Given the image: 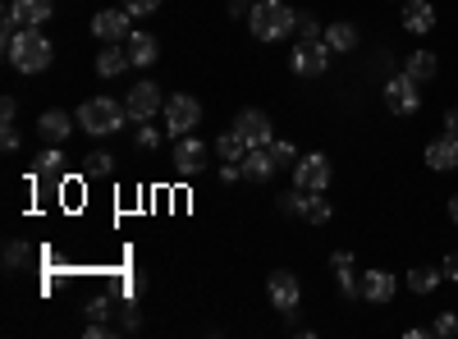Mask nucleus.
Instances as JSON below:
<instances>
[{
  "label": "nucleus",
  "mask_w": 458,
  "mask_h": 339,
  "mask_svg": "<svg viewBox=\"0 0 458 339\" xmlns=\"http://www.w3.org/2000/svg\"><path fill=\"white\" fill-rule=\"evenodd\" d=\"M64 170V157L55 152V147H51V152H42V157H37V174H42V179H55Z\"/></svg>",
  "instance_id": "obj_27"
},
{
  "label": "nucleus",
  "mask_w": 458,
  "mask_h": 339,
  "mask_svg": "<svg viewBox=\"0 0 458 339\" xmlns=\"http://www.w3.org/2000/svg\"><path fill=\"white\" fill-rule=\"evenodd\" d=\"M79 129H88L92 138H106V133H114L124 120H129V110L120 106V101H110V97H92V101H83L79 106Z\"/></svg>",
  "instance_id": "obj_3"
},
{
  "label": "nucleus",
  "mask_w": 458,
  "mask_h": 339,
  "mask_svg": "<svg viewBox=\"0 0 458 339\" xmlns=\"http://www.w3.org/2000/svg\"><path fill=\"white\" fill-rule=\"evenodd\" d=\"M10 10L19 14V23H23V28H42V23L51 19V0H14Z\"/></svg>",
  "instance_id": "obj_21"
},
{
  "label": "nucleus",
  "mask_w": 458,
  "mask_h": 339,
  "mask_svg": "<svg viewBox=\"0 0 458 339\" xmlns=\"http://www.w3.org/2000/svg\"><path fill=\"white\" fill-rule=\"evenodd\" d=\"M73 124H79V120H69V115H64V110H47V115H42V120H37V129H42V138H47L51 147H55V142H64Z\"/></svg>",
  "instance_id": "obj_20"
},
{
  "label": "nucleus",
  "mask_w": 458,
  "mask_h": 339,
  "mask_svg": "<svg viewBox=\"0 0 458 339\" xmlns=\"http://www.w3.org/2000/svg\"><path fill=\"white\" fill-rule=\"evenodd\" d=\"M386 106L394 110V115H417V110H422L417 79H408V73H394V79L386 83Z\"/></svg>",
  "instance_id": "obj_8"
},
{
  "label": "nucleus",
  "mask_w": 458,
  "mask_h": 339,
  "mask_svg": "<svg viewBox=\"0 0 458 339\" xmlns=\"http://www.w3.org/2000/svg\"><path fill=\"white\" fill-rule=\"evenodd\" d=\"M358 293L367 298V303H390L394 298V275L390 271H362V280H358Z\"/></svg>",
  "instance_id": "obj_13"
},
{
  "label": "nucleus",
  "mask_w": 458,
  "mask_h": 339,
  "mask_svg": "<svg viewBox=\"0 0 458 339\" xmlns=\"http://www.w3.org/2000/svg\"><path fill=\"white\" fill-rule=\"evenodd\" d=\"M427 165L431 170H458V138L454 133H440L427 142Z\"/></svg>",
  "instance_id": "obj_15"
},
{
  "label": "nucleus",
  "mask_w": 458,
  "mask_h": 339,
  "mask_svg": "<svg viewBox=\"0 0 458 339\" xmlns=\"http://www.w3.org/2000/svg\"><path fill=\"white\" fill-rule=\"evenodd\" d=\"M252 5H266V0H252Z\"/></svg>",
  "instance_id": "obj_45"
},
{
  "label": "nucleus",
  "mask_w": 458,
  "mask_h": 339,
  "mask_svg": "<svg viewBox=\"0 0 458 339\" xmlns=\"http://www.w3.org/2000/svg\"><path fill=\"white\" fill-rule=\"evenodd\" d=\"M14 115H19V106H14V97H5L0 101V124H14Z\"/></svg>",
  "instance_id": "obj_39"
},
{
  "label": "nucleus",
  "mask_w": 458,
  "mask_h": 339,
  "mask_svg": "<svg viewBox=\"0 0 458 339\" xmlns=\"http://www.w3.org/2000/svg\"><path fill=\"white\" fill-rule=\"evenodd\" d=\"M298 42H321V23H317V14H298Z\"/></svg>",
  "instance_id": "obj_28"
},
{
  "label": "nucleus",
  "mask_w": 458,
  "mask_h": 339,
  "mask_svg": "<svg viewBox=\"0 0 458 339\" xmlns=\"http://www.w3.org/2000/svg\"><path fill=\"white\" fill-rule=\"evenodd\" d=\"M129 64H133V55H129V47H120V42H106V51L97 55V73H101V79H120Z\"/></svg>",
  "instance_id": "obj_16"
},
{
  "label": "nucleus",
  "mask_w": 458,
  "mask_h": 339,
  "mask_svg": "<svg viewBox=\"0 0 458 339\" xmlns=\"http://www.w3.org/2000/svg\"><path fill=\"white\" fill-rule=\"evenodd\" d=\"M124 110H129V120H133V124H147L151 115H161V110H165V97H161L157 83H138V88L129 92Z\"/></svg>",
  "instance_id": "obj_9"
},
{
  "label": "nucleus",
  "mask_w": 458,
  "mask_h": 339,
  "mask_svg": "<svg viewBox=\"0 0 458 339\" xmlns=\"http://www.w3.org/2000/svg\"><path fill=\"white\" fill-rule=\"evenodd\" d=\"M220 179H225V183L243 179V161H225V165H220Z\"/></svg>",
  "instance_id": "obj_38"
},
{
  "label": "nucleus",
  "mask_w": 458,
  "mask_h": 339,
  "mask_svg": "<svg viewBox=\"0 0 458 339\" xmlns=\"http://www.w3.org/2000/svg\"><path fill=\"white\" fill-rule=\"evenodd\" d=\"M207 165V142L202 138H174V174H198Z\"/></svg>",
  "instance_id": "obj_11"
},
{
  "label": "nucleus",
  "mask_w": 458,
  "mask_h": 339,
  "mask_svg": "<svg viewBox=\"0 0 458 339\" xmlns=\"http://www.w3.org/2000/svg\"><path fill=\"white\" fill-rule=\"evenodd\" d=\"M110 170H114V157H106V152L88 157V174H110Z\"/></svg>",
  "instance_id": "obj_33"
},
{
  "label": "nucleus",
  "mask_w": 458,
  "mask_h": 339,
  "mask_svg": "<svg viewBox=\"0 0 458 339\" xmlns=\"http://www.w3.org/2000/svg\"><path fill=\"white\" fill-rule=\"evenodd\" d=\"M449 220H454V225H458V193H454V198H449Z\"/></svg>",
  "instance_id": "obj_44"
},
{
  "label": "nucleus",
  "mask_w": 458,
  "mask_h": 339,
  "mask_svg": "<svg viewBox=\"0 0 458 339\" xmlns=\"http://www.w3.org/2000/svg\"><path fill=\"white\" fill-rule=\"evenodd\" d=\"M133 142L142 147V152H157V147H161V133L151 129V124H138V138H133Z\"/></svg>",
  "instance_id": "obj_31"
},
{
  "label": "nucleus",
  "mask_w": 458,
  "mask_h": 339,
  "mask_svg": "<svg viewBox=\"0 0 458 339\" xmlns=\"http://www.w3.org/2000/svg\"><path fill=\"white\" fill-rule=\"evenodd\" d=\"M129 10H101L92 14V32H97V42H129Z\"/></svg>",
  "instance_id": "obj_12"
},
{
  "label": "nucleus",
  "mask_w": 458,
  "mask_h": 339,
  "mask_svg": "<svg viewBox=\"0 0 458 339\" xmlns=\"http://www.w3.org/2000/svg\"><path fill=\"white\" fill-rule=\"evenodd\" d=\"M5 51H10V64L19 73H42L55 60V47H51V37L42 28H19V37H14Z\"/></svg>",
  "instance_id": "obj_1"
},
{
  "label": "nucleus",
  "mask_w": 458,
  "mask_h": 339,
  "mask_svg": "<svg viewBox=\"0 0 458 339\" xmlns=\"http://www.w3.org/2000/svg\"><path fill=\"white\" fill-rule=\"evenodd\" d=\"M129 55H133V64H157V55H161V47H157V37L151 32H129Z\"/></svg>",
  "instance_id": "obj_22"
},
{
  "label": "nucleus",
  "mask_w": 458,
  "mask_h": 339,
  "mask_svg": "<svg viewBox=\"0 0 458 339\" xmlns=\"http://www.w3.org/2000/svg\"><path fill=\"white\" fill-rule=\"evenodd\" d=\"M445 280V271H431V267H417V271H408V289L412 293H436V284Z\"/></svg>",
  "instance_id": "obj_25"
},
{
  "label": "nucleus",
  "mask_w": 458,
  "mask_h": 339,
  "mask_svg": "<svg viewBox=\"0 0 458 339\" xmlns=\"http://www.w3.org/2000/svg\"><path fill=\"white\" fill-rule=\"evenodd\" d=\"M326 47L330 51H358V28L353 23H330L326 28Z\"/></svg>",
  "instance_id": "obj_23"
},
{
  "label": "nucleus",
  "mask_w": 458,
  "mask_h": 339,
  "mask_svg": "<svg viewBox=\"0 0 458 339\" xmlns=\"http://www.w3.org/2000/svg\"><path fill=\"white\" fill-rule=\"evenodd\" d=\"M440 271H445V280H454V284H458V252H449V257H445V267H440Z\"/></svg>",
  "instance_id": "obj_40"
},
{
  "label": "nucleus",
  "mask_w": 458,
  "mask_h": 339,
  "mask_svg": "<svg viewBox=\"0 0 458 339\" xmlns=\"http://www.w3.org/2000/svg\"><path fill=\"white\" fill-rule=\"evenodd\" d=\"M234 129L248 147H271L276 142V129H271V115H266V110H239Z\"/></svg>",
  "instance_id": "obj_10"
},
{
  "label": "nucleus",
  "mask_w": 458,
  "mask_h": 339,
  "mask_svg": "<svg viewBox=\"0 0 458 339\" xmlns=\"http://www.w3.org/2000/svg\"><path fill=\"white\" fill-rule=\"evenodd\" d=\"M330 271H335L344 298H362V293H358V275H353V252H344V248H339V252L330 257Z\"/></svg>",
  "instance_id": "obj_17"
},
{
  "label": "nucleus",
  "mask_w": 458,
  "mask_h": 339,
  "mask_svg": "<svg viewBox=\"0 0 458 339\" xmlns=\"http://www.w3.org/2000/svg\"><path fill=\"white\" fill-rule=\"evenodd\" d=\"M216 152H220V161H243L248 157V142L239 138V129H229V133L216 138Z\"/></svg>",
  "instance_id": "obj_24"
},
{
  "label": "nucleus",
  "mask_w": 458,
  "mask_h": 339,
  "mask_svg": "<svg viewBox=\"0 0 458 339\" xmlns=\"http://www.w3.org/2000/svg\"><path fill=\"white\" fill-rule=\"evenodd\" d=\"M124 10H129V14H157L161 0H124Z\"/></svg>",
  "instance_id": "obj_36"
},
{
  "label": "nucleus",
  "mask_w": 458,
  "mask_h": 339,
  "mask_svg": "<svg viewBox=\"0 0 458 339\" xmlns=\"http://www.w3.org/2000/svg\"><path fill=\"white\" fill-rule=\"evenodd\" d=\"M330 179H335V170H330V161H326L321 152H317V157H298V165H293V188H308V193H326Z\"/></svg>",
  "instance_id": "obj_7"
},
{
  "label": "nucleus",
  "mask_w": 458,
  "mask_h": 339,
  "mask_svg": "<svg viewBox=\"0 0 458 339\" xmlns=\"http://www.w3.org/2000/svg\"><path fill=\"white\" fill-rule=\"evenodd\" d=\"M445 133H454V138H458V110H449V115H445Z\"/></svg>",
  "instance_id": "obj_43"
},
{
  "label": "nucleus",
  "mask_w": 458,
  "mask_h": 339,
  "mask_svg": "<svg viewBox=\"0 0 458 339\" xmlns=\"http://www.w3.org/2000/svg\"><path fill=\"white\" fill-rule=\"evenodd\" d=\"M23 261H28V248H23V243H10V248H5V267H10V271H19Z\"/></svg>",
  "instance_id": "obj_34"
},
{
  "label": "nucleus",
  "mask_w": 458,
  "mask_h": 339,
  "mask_svg": "<svg viewBox=\"0 0 458 339\" xmlns=\"http://www.w3.org/2000/svg\"><path fill=\"white\" fill-rule=\"evenodd\" d=\"M403 28H408V32H417V37L431 32V28H436V10H431V0H408V5H403Z\"/></svg>",
  "instance_id": "obj_18"
},
{
  "label": "nucleus",
  "mask_w": 458,
  "mask_h": 339,
  "mask_svg": "<svg viewBox=\"0 0 458 339\" xmlns=\"http://www.w3.org/2000/svg\"><path fill=\"white\" fill-rule=\"evenodd\" d=\"M335 211H330V202H326V193H312V202H308V220L312 225H326Z\"/></svg>",
  "instance_id": "obj_29"
},
{
  "label": "nucleus",
  "mask_w": 458,
  "mask_h": 339,
  "mask_svg": "<svg viewBox=\"0 0 458 339\" xmlns=\"http://www.w3.org/2000/svg\"><path fill=\"white\" fill-rule=\"evenodd\" d=\"M289 69L298 73V79H321V73L330 69V47H326V37L321 42H298L289 51Z\"/></svg>",
  "instance_id": "obj_5"
},
{
  "label": "nucleus",
  "mask_w": 458,
  "mask_h": 339,
  "mask_svg": "<svg viewBox=\"0 0 458 339\" xmlns=\"http://www.w3.org/2000/svg\"><path fill=\"white\" fill-rule=\"evenodd\" d=\"M271 152H276L280 165H298V147L293 142H271Z\"/></svg>",
  "instance_id": "obj_32"
},
{
  "label": "nucleus",
  "mask_w": 458,
  "mask_h": 339,
  "mask_svg": "<svg viewBox=\"0 0 458 339\" xmlns=\"http://www.w3.org/2000/svg\"><path fill=\"white\" fill-rule=\"evenodd\" d=\"M248 28L257 42H284L289 32H298V10H289L284 0H266V5H252Z\"/></svg>",
  "instance_id": "obj_2"
},
{
  "label": "nucleus",
  "mask_w": 458,
  "mask_h": 339,
  "mask_svg": "<svg viewBox=\"0 0 458 339\" xmlns=\"http://www.w3.org/2000/svg\"><path fill=\"white\" fill-rule=\"evenodd\" d=\"M161 115H165V133H170V138H188V133L202 124V106H198V97H183V92H179V97L165 101Z\"/></svg>",
  "instance_id": "obj_4"
},
{
  "label": "nucleus",
  "mask_w": 458,
  "mask_h": 339,
  "mask_svg": "<svg viewBox=\"0 0 458 339\" xmlns=\"http://www.w3.org/2000/svg\"><path fill=\"white\" fill-rule=\"evenodd\" d=\"M431 335L454 339V335H458V317H454V312H440V317H436V326H431Z\"/></svg>",
  "instance_id": "obj_30"
},
{
  "label": "nucleus",
  "mask_w": 458,
  "mask_h": 339,
  "mask_svg": "<svg viewBox=\"0 0 458 339\" xmlns=\"http://www.w3.org/2000/svg\"><path fill=\"white\" fill-rule=\"evenodd\" d=\"M436 69H440V60L431 51H408V60H403V73H408V79H417V83H431Z\"/></svg>",
  "instance_id": "obj_19"
},
{
  "label": "nucleus",
  "mask_w": 458,
  "mask_h": 339,
  "mask_svg": "<svg viewBox=\"0 0 458 339\" xmlns=\"http://www.w3.org/2000/svg\"><path fill=\"white\" fill-rule=\"evenodd\" d=\"M276 170H280V161H276L271 147H248V157H243V174H248L252 183H266Z\"/></svg>",
  "instance_id": "obj_14"
},
{
  "label": "nucleus",
  "mask_w": 458,
  "mask_h": 339,
  "mask_svg": "<svg viewBox=\"0 0 458 339\" xmlns=\"http://www.w3.org/2000/svg\"><path fill=\"white\" fill-rule=\"evenodd\" d=\"M266 293H271V308L284 312V321L298 317V298H302V289H298V275H293V271H271V280H266Z\"/></svg>",
  "instance_id": "obj_6"
},
{
  "label": "nucleus",
  "mask_w": 458,
  "mask_h": 339,
  "mask_svg": "<svg viewBox=\"0 0 458 339\" xmlns=\"http://www.w3.org/2000/svg\"><path fill=\"white\" fill-rule=\"evenodd\" d=\"M308 202H312L308 188H293L289 198H280V211H284V216H308Z\"/></svg>",
  "instance_id": "obj_26"
},
{
  "label": "nucleus",
  "mask_w": 458,
  "mask_h": 339,
  "mask_svg": "<svg viewBox=\"0 0 458 339\" xmlns=\"http://www.w3.org/2000/svg\"><path fill=\"white\" fill-rule=\"evenodd\" d=\"M19 142H23V138H19V129H14V124L0 129V147H5V152H19Z\"/></svg>",
  "instance_id": "obj_37"
},
{
  "label": "nucleus",
  "mask_w": 458,
  "mask_h": 339,
  "mask_svg": "<svg viewBox=\"0 0 458 339\" xmlns=\"http://www.w3.org/2000/svg\"><path fill=\"white\" fill-rule=\"evenodd\" d=\"M229 14H234V19H243V14H252V0H229Z\"/></svg>",
  "instance_id": "obj_41"
},
{
  "label": "nucleus",
  "mask_w": 458,
  "mask_h": 339,
  "mask_svg": "<svg viewBox=\"0 0 458 339\" xmlns=\"http://www.w3.org/2000/svg\"><path fill=\"white\" fill-rule=\"evenodd\" d=\"M120 317H124V330H138V321H142V317H138V308H124Z\"/></svg>",
  "instance_id": "obj_42"
},
{
  "label": "nucleus",
  "mask_w": 458,
  "mask_h": 339,
  "mask_svg": "<svg viewBox=\"0 0 458 339\" xmlns=\"http://www.w3.org/2000/svg\"><path fill=\"white\" fill-rule=\"evenodd\" d=\"M110 312H114V303H110V298H92V303H88V317H92V321H106Z\"/></svg>",
  "instance_id": "obj_35"
}]
</instances>
